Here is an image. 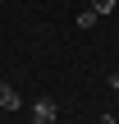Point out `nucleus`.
Masks as SVG:
<instances>
[{"mask_svg":"<svg viewBox=\"0 0 119 124\" xmlns=\"http://www.w3.org/2000/svg\"><path fill=\"white\" fill-rule=\"evenodd\" d=\"M55 120H60L55 97H37V101H32V120H28V124H55Z\"/></svg>","mask_w":119,"mask_h":124,"instance_id":"obj_1","label":"nucleus"},{"mask_svg":"<svg viewBox=\"0 0 119 124\" xmlns=\"http://www.w3.org/2000/svg\"><path fill=\"white\" fill-rule=\"evenodd\" d=\"M0 110H18V92H14L9 83L0 87Z\"/></svg>","mask_w":119,"mask_h":124,"instance_id":"obj_2","label":"nucleus"},{"mask_svg":"<svg viewBox=\"0 0 119 124\" xmlns=\"http://www.w3.org/2000/svg\"><path fill=\"white\" fill-rule=\"evenodd\" d=\"M96 18H101V14H96V9H83V14H78V28H92V23H96Z\"/></svg>","mask_w":119,"mask_h":124,"instance_id":"obj_3","label":"nucleus"},{"mask_svg":"<svg viewBox=\"0 0 119 124\" xmlns=\"http://www.w3.org/2000/svg\"><path fill=\"white\" fill-rule=\"evenodd\" d=\"M115 5H119V0H92V9H96V14H110Z\"/></svg>","mask_w":119,"mask_h":124,"instance_id":"obj_4","label":"nucleus"},{"mask_svg":"<svg viewBox=\"0 0 119 124\" xmlns=\"http://www.w3.org/2000/svg\"><path fill=\"white\" fill-rule=\"evenodd\" d=\"M110 92H119V69H115V74H110Z\"/></svg>","mask_w":119,"mask_h":124,"instance_id":"obj_5","label":"nucleus"},{"mask_svg":"<svg viewBox=\"0 0 119 124\" xmlns=\"http://www.w3.org/2000/svg\"><path fill=\"white\" fill-rule=\"evenodd\" d=\"M101 124H119V120H115V115H101Z\"/></svg>","mask_w":119,"mask_h":124,"instance_id":"obj_6","label":"nucleus"},{"mask_svg":"<svg viewBox=\"0 0 119 124\" xmlns=\"http://www.w3.org/2000/svg\"><path fill=\"white\" fill-rule=\"evenodd\" d=\"M0 87H5V78H0Z\"/></svg>","mask_w":119,"mask_h":124,"instance_id":"obj_7","label":"nucleus"}]
</instances>
